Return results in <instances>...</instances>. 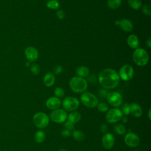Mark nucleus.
<instances>
[{
    "label": "nucleus",
    "mask_w": 151,
    "mask_h": 151,
    "mask_svg": "<svg viewBox=\"0 0 151 151\" xmlns=\"http://www.w3.org/2000/svg\"><path fill=\"white\" fill-rule=\"evenodd\" d=\"M100 84L107 89L115 88L119 83L120 78L118 73L111 68H105L99 74Z\"/></svg>",
    "instance_id": "obj_1"
},
{
    "label": "nucleus",
    "mask_w": 151,
    "mask_h": 151,
    "mask_svg": "<svg viewBox=\"0 0 151 151\" xmlns=\"http://www.w3.org/2000/svg\"><path fill=\"white\" fill-rule=\"evenodd\" d=\"M69 86L71 90L76 93H81L87 89V82L86 80L80 77H73L70 82Z\"/></svg>",
    "instance_id": "obj_2"
},
{
    "label": "nucleus",
    "mask_w": 151,
    "mask_h": 151,
    "mask_svg": "<svg viewBox=\"0 0 151 151\" xmlns=\"http://www.w3.org/2000/svg\"><path fill=\"white\" fill-rule=\"evenodd\" d=\"M133 59L134 62L139 66L145 65L149 60L147 52L143 48H137L133 54Z\"/></svg>",
    "instance_id": "obj_3"
},
{
    "label": "nucleus",
    "mask_w": 151,
    "mask_h": 151,
    "mask_svg": "<svg viewBox=\"0 0 151 151\" xmlns=\"http://www.w3.org/2000/svg\"><path fill=\"white\" fill-rule=\"evenodd\" d=\"M80 101L83 105L90 108H94L97 107L99 103L96 96L90 92L83 93L80 97Z\"/></svg>",
    "instance_id": "obj_4"
},
{
    "label": "nucleus",
    "mask_w": 151,
    "mask_h": 151,
    "mask_svg": "<svg viewBox=\"0 0 151 151\" xmlns=\"http://www.w3.org/2000/svg\"><path fill=\"white\" fill-rule=\"evenodd\" d=\"M49 122V117L44 112H37L33 116L34 124L39 129L45 128L48 125Z\"/></svg>",
    "instance_id": "obj_5"
},
{
    "label": "nucleus",
    "mask_w": 151,
    "mask_h": 151,
    "mask_svg": "<svg viewBox=\"0 0 151 151\" xmlns=\"http://www.w3.org/2000/svg\"><path fill=\"white\" fill-rule=\"evenodd\" d=\"M61 104L64 110L73 111H75L78 107L80 101L76 97L68 96L63 100Z\"/></svg>",
    "instance_id": "obj_6"
},
{
    "label": "nucleus",
    "mask_w": 151,
    "mask_h": 151,
    "mask_svg": "<svg viewBox=\"0 0 151 151\" xmlns=\"http://www.w3.org/2000/svg\"><path fill=\"white\" fill-rule=\"evenodd\" d=\"M123 117V113L118 108H113L109 109L106 112V119L109 123L113 124L117 123L121 120Z\"/></svg>",
    "instance_id": "obj_7"
},
{
    "label": "nucleus",
    "mask_w": 151,
    "mask_h": 151,
    "mask_svg": "<svg viewBox=\"0 0 151 151\" xmlns=\"http://www.w3.org/2000/svg\"><path fill=\"white\" fill-rule=\"evenodd\" d=\"M50 119L54 123H64L67 119V114L65 110L62 109H57L51 112Z\"/></svg>",
    "instance_id": "obj_8"
},
{
    "label": "nucleus",
    "mask_w": 151,
    "mask_h": 151,
    "mask_svg": "<svg viewBox=\"0 0 151 151\" xmlns=\"http://www.w3.org/2000/svg\"><path fill=\"white\" fill-rule=\"evenodd\" d=\"M106 99L109 104L115 108L120 106L123 103L122 97L121 94L117 92H109L107 94Z\"/></svg>",
    "instance_id": "obj_9"
},
{
    "label": "nucleus",
    "mask_w": 151,
    "mask_h": 151,
    "mask_svg": "<svg viewBox=\"0 0 151 151\" xmlns=\"http://www.w3.org/2000/svg\"><path fill=\"white\" fill-rule=\"evenodd\" d=\"M133 74L134 71L133 67L130 65L125 64L120 68L119 76V78L124 81H129L133 78Z\"/></svg>",
    "instance_id": "obj_10"
},
{
    "label": "nucleus",
    "mask_w": 151,
    "mask_h": 151,
    "mask_svg": "<svg viewBox=\"0 0 151 151\" xmlns=\"http://www.w3.org/2000/svg\"><path fill=\"white\" fill-rule=\"evenodd\" d=\"M126 145L130 147H135L137 146L140 143V139L138 135L133 132H129L126 134L124 139Z\"/></svg>",
    "instance_id": "obj_11"
},
{
    "label": "nucleus",
    "mask_w": 151,
    "mask_h": 151,
    "mask_svg": "<svg viewBox=\"0 0 151 151\" xmlns=\"http://www.w3.org/2000/svg\"><path fill=\"white\" fill-rule=\"evenodd\" d=\"M114 137L113 134L110 133H106L104 134L101 139L102 145L106 149L112 148L114 145Z\"/></svg>",
    "instance_id": "obj_12"
},
{
    "label": "nucleus",
    "mask_w": 151,
    "mask_h": 151,
    "mask_svg": "<svg viewBox=\"0 0 151 151\" xmlns=\"http://www.w3.org/2000/svg\"><path fill=\"white\" fill-rule=\"evenodd\" d=\"M24 54L27 59L30 61H35L38 57V50L33 47H28L25 48Z\"/></svg>",
    "instance_id": "obj_13"
},
{
    "label": "nucleus",
    "mask_w": 151,
    "mask_h": 151,
    "mask_svg": "<svg viewBox=\"0 0 151 151\" xmlns=\"http://www.w3.org/2000/svg\"><path fill=\"white\" fill-rule=\"evenodd\" d=\"M45 105L49 109L54 110L61 106V101L60 99L56 97H51L46 100Z\"/></svg>",
    "instance_id": "obj_14"
},
{
    "label": "nucleus",
    "mask_w": 151,
    "mask_h": 151,
    "mask_svg": "<svg viewBox=\"0 0 151 151\" xmlns=\"http://www.w3.org/2000/svg\"><path fill=\"white\" fill-rule=\"evenodd\" d=\"M142 109L140 106L136 103L130 104V113L135 117H140L142 114Z\"/></svg>",
    "instance_id": "obj_15"
},
{
    "label": "nucleus",
    "mask_w": 151,
    "mask_h": 151,
    "mask_svg": "<svg viewBox=\"0 0 151 151\" xmlns=\"http://www.w3.org/2000/svg\"><path fill=\"white\" fill-rule=\"evenodd\" d=\"M121 29L125 32H130L133 28L132 22L128 19H123L119 21V24Z\"/></svg>",
    "instance_id": "obj_16"
},
{
    "label": "nucleus",
    "mask_w": 151,
    "mask_h": 151,
    "mask_svg": "<svg viewBox=\"0 0 151 151\" xmlns=\"http://www.w3.org/2000/svg\"><path fill=\"white\" fill-rule=\"evenodd\" d=\"M127 42L129 46L133 49L137 48L139 45L138 37L134 34H131L128 37L127 39Z\"/></svg>",
    "instance_id": "obj_17"
},
{
    "label": "nucleus",
    "mask_w": 151,
    "mask_h": 151,
    "mask_svg": "<svg viewBox=\"0 0 151 151\" xmlns=\"http://www.w3.org/2000/svg\"><path fill=\"white\" fill-rule=\"evenodd\" d=\"M43 82L47 87L52 86L55 82V76L51 73H47L44 77Z\"/></svg>",
    "instance_id": "obj_18"
},
{
    "label": "nucleus",
    "mask_w": 151,
    "mask_h": 151,
    "mask_svg": "<svg viewBox=\"0 0 151 151\" xmlns=\"http://www.w3.org/2000/svg\"><path fill=\"white\" fill-rule=\"evenodd\" d=\"M68 120L75 124L78 123L81 119V114L77 111H71L70 113L67 116Z\"/></svg>",
    "instance_id": "obj_19"
},
{
    "label": "nucleus",
    "mask_w": 151,
    "mask_h": 151,
    "mask_svg": "<svg viewBox=\"0 0 151 151\" xmlns=\"http://www.w3.org/2000/svg\"><path fill=\"white\" fill-rule=\"evenodd\" d=\"M76 74L78 77H85L89 74V70L87 67L85 66H79L76 68Z\"/></svg>",
    "instance_id": "obj_20"
},
{
    "label": "nucleus",
    "mask_w": 151,
    "mask_h": 151,
    "mask_svg": "<svg viewBox=\"0 0 151 151\" xmlns=\"http://www.w3.org/2000/svg\"><path fill=\"white\" fill-rule=\"evenodd\" d=\"M45 139V133L42 130H38L34 134L35 141L38 143H42Z\"/></svg>",
    "instance_id": "obj_21"
},
{
    "label": "nucleus",
    "mask_w": 151,
    "mask_h": 151,
    "mask_svg": "<svg viewBox=\"0 0 151 151\" xmlns=\"http://www.w3.org/2000/svg\"><path fill=\"white\" fill-rule=\"evenodd\" d=\"M73 137L74 140L77 142H81L84 139V133L80 130H74L72 133Z\"/></svg>",
    "instance_id": "obj_22"
},
{
    "label": "nucleus",
    "mask_w": 151,
    "mask_h": 151,
    "mask_svg": "<svg viewBox=\"0 0 151 151\" xmlns=\"http://www.w3.org/2000/svg\"><path fill=\"white\" fill-rule=\"evenodd\" d=\"M114 131L117 133V134L119 135H123L126 132V129L125 127L122 124H117L114 126Z\"/></svg>",
    "instance_id": "obj_23"
},
{
    "label": "nucleus",
    "mask_w": 151,
    "mask_h": 151,
    "mask_svg": "<svg viewBox=\"0 0 151 151\" xmlns=\"http://www.w3.org/2000/svg\"><path fill=\"white\" fill-rule=\"evenodd\" d=\"M122 3V0H108L107 6L111 9H116L119 8Z\"/></svg>",
    "instance_id": "obj_24"
},
{
    "label": "nucleus",
    "mask_w": 151,
    "mask_h": 151,
    "mask_svg": "<svg viewBox=\"0 0 151 151\" xmlns=\"http://www.w3.org/2000/svg\"><path fill=\"white\" fill-rule=\"evenodd\" d=\"M130 6L134 9H139L142 5L140 0H127Z\"/></svg>",
    "instance_id": "obj_25"
},
{
    "label": "nucleus",
    "mask_w": 151,
    "mask_h": 151,
    "mask_svg": "<svg viewBox=\"0 0 151 151\" xmlns=\"http://www.w3.org/2000/svg\"><path fill=\"white\" fill-rule=\"evenodd\" d=\"M47 6L51 9H57L60 7V3L57 0H50L47 2Z\"/></svg>",
    "instance_id": "obj_26"
},
{
    "label": "nucleus",
    "mask_w": 151,
    "mask_h": 151,
    "mask_svg": "<svg viewBox=\"0 0 151 151\" xmlns=\"http://www.w3.org/2000/svg\"><path fill=\"white\" fill-rule=\"evenodd\" d=\"M97 107V109L99 111L103 112V113L107 112V110H109L108 104L104 102H101V103H98Z\"/></svg>",
    "instance_id": "obj_27"
},
{
    "label": "nucleus",
    "mask_w": 151,
    "mask_h": 151,
    "mask_svg": "<svg viewBox=\"0 0 151 151\" xmlns=\"http://www.w3.org/2000/svg\"><path fill=\"white\" fill-rule=\"evenodd\" d=\"M54 93L55 97L60 99V98L63 97V96L64 95V91L62 88L58 87L54 89Z\"/></svg>",
    "instance_id": "obj_28"
},
{
    "label": "nucleus",
    "mask_w": 151,
    "mask_h": 151,
    "mask_svg": "<svg viewBox=\"0 0 151 151\" xmlns=\"http://www.w3.org/2000/svg\"><path fill=\"white\" fill-rule=\"evenodd\" d=\"M123 114L126 116L129 115L130 114V104L128 103H125L122 106L121 110Z\"/></svg>",
    "instance_id": "obj_29"
},
{
    "label": "nucleus",
    "mask_w": 151,
    "mask_h": 151,
    "mask_svg": "<svg viewBox=\"0 0 151 151\" xmlns=\"http://www.w3.org/2000/svg\"><path fill=\"white\" fill-rule=\"evenodd\" d=\"M31 71L34 75H37L40 73V69L38 65L35 64H32L31 66Z\"/></svg>",
    "instance_id": "obj_30"
},
{
    "label": "nucleus",
    "mask_w": 151,
    "mask_h": 151,
    "mask_svg": "<svg viewBox=\"0 0 151 151\" xmlns=\"http://www.w3.org/2000/svg\"><path fill=\"white\" fill-rule=\"evenodd\" d=\"M64 126L65 129H67L70 131L73 130L74 129V124L68 120H65L64 122Z\"/></svg>",
    "instance_id": "obj_31"
},
{
    "label": "nucleus",
    "mask_w": 151,
    "mask_h": 151,
    "mask_svg": "<svg viewBox=\"0 0 151 151\" xmlns=\"http://www.w3.org/2000/svg\"><path fill=\"white\" fill-rule=\"evenodd\" d=\"M142 12L144 14L147 16H150L151 14L150 6L149 5H145L142 8Z\"/></svg>",
    "instance_id": "obj_32"
},
{
    "label": "nucleus",
    "mask_w": 151,
    "mask_h": 151,
    "mask_svg": "<svg viewBox=\"0 0 151 151\" xmlns=\"http://www.w3.org/2000/svg\"><path fill=\"white\" fill-rule=\"evenodd\" d=\"M61 135L64 138H67L70 136L71 135V131L67 130V129H64L61 132Z\"/></svg>",
    "instance_id": "obj_33"
},
{
    "label": "nucleus",
    "mask_w": 151,
    "mask_h": 151,
    "mask_svg": "<svg viewBox=\"0 0 151 151\" xmlns=\"http://www.w3.org/2000/svg\"><path fill=\"white\" fill-rule=\"evenodd\" d=\"M100 129L101 130V132L105 134L106 133H108V130H109V128H108V126L105 123H102L100 126Z\"/></svg>",
    "instance_id": "obj_34"
},
{
    "label": "nucleus",
    "mask_w": 151,
    "mask_h": 151,
    "mask_svg": "<svg viewBox=\"0 0 151 151\" xmlns=\"http://www.w3.org/2000/svg\"><path fill=\"white\" fill-rule=\"evenodd\" d=\"M57 16L59 19H63L65 17V13L63 10H59L57 12Z\"/></svg>",
    "instance_id": "obj_35"
},
{
    "label": "nucleus",
    "mask_w": 151,
    "mask_h": 151,
    "mask_svg": "<svg viewBox=\"0 0 151 151\" xmlns=\"http://www.w3.org/2000/svg\"><path fill=\"white\" fill-rule=\"evenodd\" d=\"M63 71V67L61 65H57L56 66L54 69V72L56 74H60Z\"/></svg>",
    "instance_id": "obj_36"
},
{
    "label": "nucleus",
    "mask_w": 151,
    "mask_h": 151,
    "mask_svg": "<svg viewBox=\"0 0 151 151\" xmlns=\"http://www.w3.org/2000/svg\"><path fill=\"white\" fill-rule=\"evenodd\" d=\"M146 45L149 48H151V39L150 38H149L146 41Z\"/></svg>",
    "instance_id": "obj_37"
},
{
    "label": "nucleus",
    "mask_w": 151,
    "mask_h": 151,
    "mask_svg": "<svg viewBox=\"0 0 151 151\" xmlns=\"http://www.w3.org/2000/svg\"><path fill=\"white\" fill-rule=\"evenodd\" d=\"M147 116H148L149 119L151 120V109H149V111L147 112Z\"/></svg>",
    "instance_id": "obj_38"
},
{
    "label": "nucleus",
    "mask_w": 151,
    "mask_h": 151,
    "mask_svg": "<svg viewBox=\"0 0 151 151\" xmlns=\"http://www.w3.org/2000/svg\"><path fill=\"white\" fill-rule=\"evenodd\" d=\"M121 120L122 121V122L123 123H126L127 122V119L126 117H122V119H121Z\"/></svg>",
    "instance_id": "obj_39"
},
{
    "label": "nucleus",
    "mask_w": 151,
    "mask_h": 151,
    "mask_svg": "<svg viewBox=\"0 0 151 151\" xmlns=\"http://www.w3.org/2000/svg\"><path fill=\"white\" fill-rule=\"evenodd\" d=\"M29 61L25 63V66L28 67V66H29Z\"/></svg>",
    "instance_id": "obj_40"
},
{
    "label": "nucleus",
    "mask_w": 151,
    "mask_h": 151,
    "mask_svg": "<svg viewBox=\"0 0 151 151\" xmlns=\"http://www.w3.org/2000/svg\"><path fill=\"white\" fill-rule=\"evenodd\" d=\"M58 151H67V150H65V149H60Z\"/></svg>",
    "instance_id": "obj_41"
},
{
    "label": "nucleus",
    "mask_w": 151,
    "mask_h": 151,
    "mask_svg": "<svg viewBox=\"0 0 151 151\" xmlns=\"http://www.w3.org/2000/svg\"><path fill=\"white\" fill-rule=\"evenodd\" d=\"M134 151H139V150H134Z\"/></svg>",
    "instance_id": "obj_42"
},
{
    "label": "nucleus",
    "mask_w": 151,
    "mask_h": 151,
    "mask_svg": "<svg viewBox=\"0 0 151 151\" xmlns=\"http://www.w3.org/2000/svg\"><path fill=\"white\" fill-rule=\"evenodd\" d=\"M80 151H84V150H80Z\"/></svg>",
    "instance_id": "obj_43"
}]
</instances>
